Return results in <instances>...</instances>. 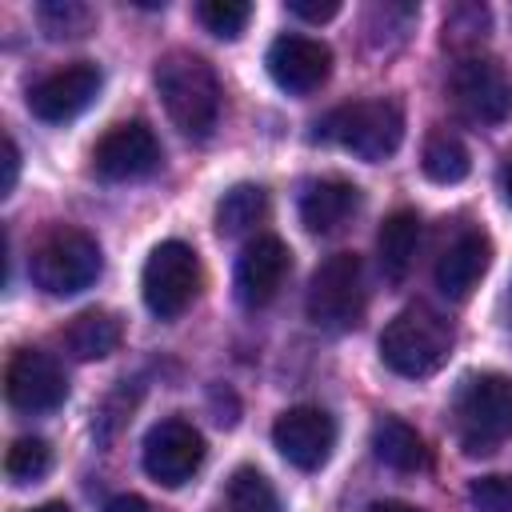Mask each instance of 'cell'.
Listing matches in <instances>:
<instances>
[{
  "mask_svg": "<svg viewBox=\"0 0 512 512\" xmlns=\"http://www.w3.org/2000/svg\"><path fill=\"white\" fill-rule=\"evenodd\" d=\"M288 12L300 16V20L324 24V20H332V16L340 12V4H336V0H288Z\"/></svg>",
  "mask_w": 512,
  "mask_h": 512,
  "instance_id": "29",
  "label": "cell"
},
{
  "mask_svg": "<svg viewBox=\"0 0 512 512\" xmlns=\"http://www.w3.org/2000/svg\"><path fill=\"white\" fill-rule=\"evenodd\" d=\"M456 424H460V444L468 456L496 452V444L512 436V380L500 372L472 376L460 388Z\"/></svg>",
  "mask_w": 512,
  "mask_h": 512,
  "instance_id": "5",
  "label": "cell"
},
{
  "mask_svg": "<svg viewBox=\"0 0 512 512\" xmlns=\"http://www.w3.org/2000/svg\"><path fill=\"white\" fill-rule=\"evenodd\" d=\"M372 456L380 464L396 468V472H424L432 464V452H428L424 436L412 424L396 420V416H380L372 424Z\"/></svg>",
  "mask_w": 512,
  "mask_h": 512,
  "instance_id": "19",
  "label": "cell"
},
{
  "mask_svg": "<svg viewBox=\"0 0 512 512\" xmlns=\"http://www.w3.org/2000/svg\"><path fill=\"white\" fill-rule=\"evenodd\" d=\"M288 268H292V252L280 236L264 232V236L248 240L236 260V300L244 308H264L280 292Z\"/></svg>",
  "mask_w": 512,
  "mask_h": 512,
  "instance_id": "15",
  "label": "cell"
},
{
  "mask_svg": "<svg viewBox=\"0 0 512 512\" xmlns=\"http://www.w3.org/2000/svg\"><path fill=\"white\" fill-rule=\"evenodd\" d=\"M60 340H64V348H68L76 360H104V356H112V352L120 348V340H124V320H120L116 312H108V308H84V312H76V316L64 324Z\"/></svg>",
  "mask_w": 512,
  "mask_h": 512,
  "instance_id": "18",
  "label": "cell"
},
{
  "mask_svg": "<svg viewBox=\"0 0 512 512\" xmlns=\"http://www.w3.org/2000/svg\"><path fill=\"white\" fill-rule=\"evenodd\" d=\"M4 396L16 412H52L68 396L64 368L40 348H16L4 368Z\"/></svg>",
  "mask_w": 512,
  "mask_h": 512,
  "instance_id": "10",
  "label": "cell"
},
{
  "mask_svg": "<svg viewBox=\"0 0 512 512\" xmlns=\"http://www.w3.org/2000/svg\"><path fill=\"white\" fill-rule=\"evenodd\" d=\"M488 24H492V16H488L484 4H456L444 16V44L472 48V44H480L488 36Z\"/></svg>",
  "mask_w": 512,
  "mask_h": 512,
  "instance_id": "27",
  "label": "cell"
},
{
  "mask_svg": "<svg viewBox=\"0 0 512 512\" xmlns=\"http://www.w3.org/2000/svg\"><path fill=\"white\" fill-rule=\"evenodd\" d=\"M196 20L212 36L236 40L252 20V4H244V0H204V4H196Z\"/></svg>",
  "mask_w": 512,
  "mask_h": 512,
  "instance_id": "26",
  "label": "cell"
},
{
  "mask_svg": "<svg viewBox=\"0 0 512 512\" xmlns=\"http://www.w3.org/2000/svg\"><path fill=\"white\" fill-rule=\"evenodd\" d=\"M368 512H424V508L404 504V500H376V504H368Z\"/></svg>",
  "mask_w": 512,
  "mask_h": 512,
  "instance_id": "32",
  "label": "cell"
},
{
  "mask_svg": "<svg viewBox=\"0 0 512 512\" xmlns=\"http://www.w3.org/2000/svg\"><path fill=\"white\" fill-rule=\"evenodd\" d=\"M104 512H152V504L140 496H116V500H108Z\"/></svg>",
  "mask_w": 512,
  "mask_h": 512,
  "instance_id": "31",
  "label": "cell"
},
{
  "mask_svg": "<svg viewBox=\"0 0 512 512\" xmlns=\"http://www.w3.org/2000/svg\"><path fill=\"white\" fill-rule=\"evenodd\" d=\"M356 208H360V188L348 184V180H340V176L312 180L304 188V196H300V220L316 236H328V232L344 228Z\"/></svg>",
  "mask_w": 512,
  "mask_h": 512,
  "instance_id": "17",
  "label": "cell"
},
{
  "mask_svg": "<svg viewBox=\"0 0 512 512\" xmlns=\"http://www.w3.org/2000/svg\"><path fill=\"white\" fill-rule=\"evenodd\" d=\"M152 80H156V92H160L168 120L184 136H192V140L212 136V128L220 120V80L204 56L176 48V52L156 60Z\"/></svg>",
  "mask_w": 512,
  "mask_h": 512,
  "instance_id": "1",
  "label": "cell"
},
{
  "mask_svg": "<svg viewBox=\"0 0 512 512\" xmlns=\"http://www.w3.org/2000/svg\"><path fill=\"white\" fill-rule=\"evenodd\" d=\"M28 512H72L64 500H48V504H40V508H28Z\"/></svg>",
  "mask_w": 512,
  "mask_h": 512,
  "instance_id": "33",
  "label": "cell"
},
{
  "mask_svg": "<svg viewBox=\"0 0 512 512\" xmlns=\"http://www.w3.org/2000/svg\"><path fill=\"white\" fill-rule=\"evenodd\" d=\"M416 244H420V216L412 208H396L380 232H376V256H380V272L396 284L408 276L412 260H416Z\"/></svg>",
  "mask_w": 512,
  "mask_h": 512,
  "instance_id": "20",
  "label": "cell"
},
{
  "mask_svg": "<svg viewBox=\"0 0 512 512\" xmlns=\"http://www.w3.org/2000/svg\"><path fill=\"white\" fill-rule=\"evenodd\" d=\"M320 136L340 144L344 152L368 160V164H380L388 160L400 140H404V112L396 100H352V104H340L324 116L320 124Z\"/></svg>",
  "mask_w": 512,
  "mask_h": 512,
  "instance_id": "3",
  "label": "cell"
},
{
  "mask_svg": "<svg viewBox=\"0 0 512 512\" xmlns=\"http://www.w3.org/2000/svg\"><path fill=\"white\" fill-rule=\"evenodd\" d=\"M144 304L160 320H176L200 292V260L192 244L184 240H164L148 252L144 272H140Z\"/></svg>",
  "mask_w": 512,
  "mask_h": 512,
  "instance_id": "7",
  "label": "cell"
},
{
  "mask_svg": "<svg viewBox=\"0 0 512 512\" xmlns=\"http://www.w3.org/2000/svg\"><path fill=\"white\" fill-rule=\"evenodd\" d=\"M268 76L276 80V88L292 92V96H308L316 92L328 72H332V48L316 36H300V32H288V36H276L268 56Z\"/></svg>",
  "mask_w": 512,
  "mask_h": 512,
  "instance_id": "13",
  "label": "cell"
},
{
  "mask_svg": "<svg viewBox=\"0 0 512 512\" xmlns=\"http://www.w3.org/2000/svg\"><path fill=\"white\" fill-rule=\"evenodd\" d=\"M420 168L432 184H460L468 172H472V156L464 148L460 136L452 132H432L424 140V152H420Z\"/></svg>",
  "mask_w": 512,
  "mask_h": 512,
  "instance_id": "21",
  "label": "cell"
},
{
  "mask_svg": "<svg viewBox=\"0 0 512 512\" xmlns=\"http://www.w3.org/2000/svg\"><path fill=\"white\" fill-rule=\"evenodd\" d=\"M504 196H508V204H512V160H508V168H504Z\"/></svg>",
  "mask_w": 512,
  "mask_h": 512,
  "instance_id": "34",
  "label": "cell"
},
{
  "mask_svg": "<svg viewBox=\"0 0 512 512\" xmlns=\"http://www.w3.org/2000/svg\"><path fill=\"white\" fill-rule=\"evenodd\" d=\"M16 180H20V148H16L12 136H4V180H0V196H12Z\"/></svg>",
  "mask_w": 512,
  "mask_h": 512,
  "instance_id": "30",
  "label": "cell"
},
{
  "mask_svg": "<svg viewBox=\"0 0 512 512\" xmlns=\"http://www.w3.org/2000/svg\"><path fill=\"white\" fill-rule=\"evenodd\" d=\"M28 276L48 296H72L100 276V244L84 228H52L32 248Z\"/></svg>",
  "mask_w": 512,
  "mask_h": 512,
  "instance_id": "4",
  "label": "cell"
},
{
  "mask_svg": "<svg viewBox=\"0 0 512 512\" xmlns=\"http://www.w3.org/2000/svg\"><path fill=\"white\" fill-rule=\"evenodd\" d=\"M452 356V328L432 308L416 304L396 312L380 332V360L408 380H424L440 372Z\"/></svg>",
  "mask_w": 512,
  "mask_h": 512,
  "instance_id": "2",
  "label": "cell"
},
{
  "mask_svg": "<svg viewBox=\"0 0 512 512\" xmlns=\"http://www.w3.org/2000/svg\"><path fill=\"white\" fill-rule=\"evenodd\" d=\"M100 84H104L100 68L88 64V60H80V64L56 68V72L44 76L40 84H32V92H28V108H32V116L44 120V124H64V120L80 116V112L96 100Z\"/></svg>",
  "mask_w": 512,
  "mask_h": 512,
  "instance_id": "14",
  "label": "cell"
},
{
  "mask_svg": "<svg viewBox=\"0 0 512 512\" xmlns=\"http://www.w3.org/2000/svg\"><path fill=\"white\" fill-rule=\"evenodd\" d=\"M488 264H492V240L484 232H464L436 260V284H440L444 296L464 300L480 284V276L488 272Z\"/></svg>",
  "mask_w": 512,
  "mask_h": 512,
  "instance_id": "16",
  "label": "cell"
},
{
  "mask_svg": "<svg viewBox=\"0 0 512 512\" xmlns=\"http://www.w3.org/2000/svg\"><path fill=\"white\" fill-rule=\"evenodd\" d=\"M272 444L292 468L316 472L328 464L336 448V420L316 404H296L280 412V420L272 424Z\"/></svg>",
  "mask_w": 512,
  "mask_h": 512,
  "instance_id": "11",
  "label": "cell"
},
{
  "mask_svg": "<svg viewBox=\"0 0 512 512\" xmlns=\"http://www.w3.org/2000/svg\"><path fill=\"white\" fill-rule=\"evenodd\" d=\"M452 100L476 124H500L512 116V72L492 56H464L452 68Z\"/></svg>",
  "mask_w": 512,
  "mask_h": 512,
  "instance_id": "8",
  "label": "cell"
},
{
  "mask_svg": "<svg viewBox=\"0 0 512 512\" xmlns=\"http://www.w3.org/2000/svg\"><path fill=\"white\" fill-rule=\"evenodd\" d=\"M48 468H52V448L40 436H20L4 452V476L12 484H36L40 476H48Z\"/></svg>",
  "mask_w": 512,
  "mask_h": 512,
  "instance_id": "24",
  "label": "cell"
},
{
  "mask_svg": "<svg viewBox=\"0 0 512 512\" xmlns=\"http://www.w3.org/2000/svg\"><path fill=\"white\" fill-rule=\"evenodd\" d=\"M268 212V196L260 184H232L220 204H216V232L220 236H240L252 224H260Z\"/></svg>",
  "mask_w": 512,
  "mask_h": 512,
  "instance_id": "22",
  "label": "cell"
},
{
  "mask_svg": "<svg viewBox=\"0 0 512 512\" xmlns=\"http://www.w3.org/2000/svg\"><path fill=\"white\" fill-rule=\"evenodd\" d=\"M468 496H472V504L480 512H512V480H504V476H480V480H472Z\"/></svg>",
  "mask_w": 512,
  "mask_h": 512,
  "instance_id": "28",
  "label": "cell"
},
{
  "mask_svg": "<svg viewBox=\"0 0 512 512\" xmlns=\"http://www.w3.org/2000/svg\"><path fill=\"white\" fill-rule=\"evenodd\" d=\"M224 508L228 512H280V500H276V492H272L264 472L236 468L228 488H224Z\"/></svg>",
  "mask_w": 512,
  "mask_h": 512,
  "instance_id": "23",
  "label": "cell"
},
{
  "mask_svg": "<svg viewBox=\"0 0 512 512\" xmlns=\"http://www.w3.org/2000/svg\"><path fill=\"white\" fill-rule=\"evenodd\" d=\"M200 464H204V436L192 428V420L168 416V420L148 428V436H144V472L156 484L180 488L196 476Z\"/></svg>",
  "mask_w": 512,
  "mask_h": 512,
  "instance_id": "9",
  "label": "cell"
},
{
  "mask_svg": "<svg viewBox=\"0 0 512 512\" xmlns=\"http://www.w3.org/2000/svg\"><path fill=\"white\" fill-rule=\"evenodd\" d=\"M160 168V144L144 120H124L108 128L92 148V172L100 180H140Z\"/></svg>",
  "mask_w": 512,
  "mask_h": 512,
  "instance_id": "12",
  "label": "cell"
},
{
  "mask_svg": "<svg viewBox=\"0 0 512 512\" xmlns=\"http://www.w3.org/2000/svg\"><path fill=\"white\" fill-rule=\"evenodd\" d=\"M92 8H84V4H76V0H48V4H40V28L48 32V36H68V40H76V36H88L92 32Z\"/></svg>",
  "mask_w": 512,
  "mask_h": 512,
  "instance_id": "25",
  "label": "cell"
},
{
  "mask_svg": "<svg viewBox=\"0 0 512 512\" xmlns=\"http://www.w3.org/2000/svg\"><path fill=\"white\" fill-rule=\"evenodd\" d=\"M364 268L356 252H332L320 260L308 284V316L316 328L348 332L364 316Z\"/></svg>",
  "mask_w": 512,
  "mask_h": 512,
  "instance_id": "6",
  "label": "cell"
}]
</instances>
